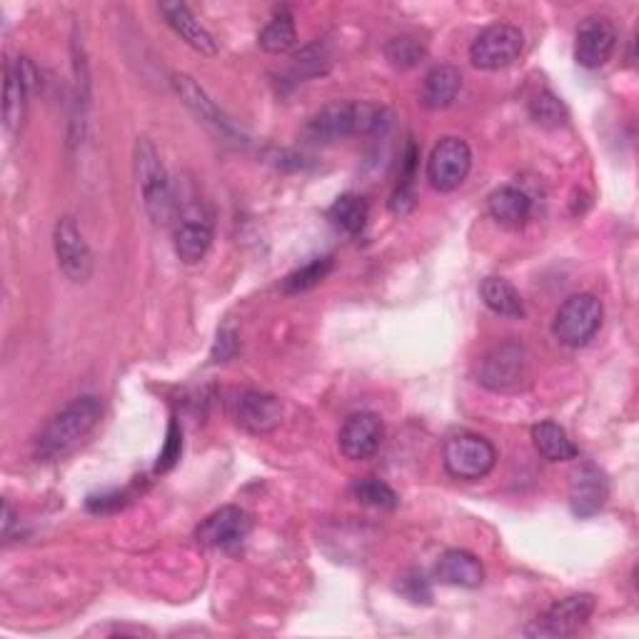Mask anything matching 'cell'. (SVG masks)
Here are the masks:
<instances>
[{"mask_svg":"<svg viewBox=\"0 0 639 639\" xmlns=\"http://www.w3.org/2000/svg\"><path fill=\"white\" fill-rule=\"evenodd\" d=\"M100 399L93 395L75 397L73 403L65 405L60 413L50 419L43 433L36 443V455L45 463H55L73 455L75 449L93 435V429L100 423Z\"/></svg>","mask_w":639,"mask_h":639,"instance_id":"1","label":"cell"},{"mask_svg":"<svg viewBox=\"0 0 639 639\" xmlns=\"http://www.w3.org/2000/svg\"><path fill=\"white\" fill-rule=\"evenodd\" d=\"M387 125V110L375 103H329L310 118L305 133L317 143H333L349 135H369Z\"/></svg>","mask_w":639,"mask_h":639,"instance_id":"2","label":"cell"},{"mask_svg":"<svg viewBox=\"0 0 639 639\" xmlns=\"http://www.w3.org/2000/svg\"><path fill=\"white\" fill-rule=\"evenodd\" d=\"M135 175L140 193H143L145 213L153 220V225H173L178 217V200L163 160H160V153L148 138H138L135 143Z\"/></svg>","mask_w":639,"mask_h":639,"instance_id":"3","label":"cell"},{"mask_svg":"<svg viewBox=\"0 0 639 639\" xmlns=\"http://www.w3.org/2000/svg\"><path fill=\"white\" fill-rule=\"evenodd\" d=\"M532 377V355L523 343H505L479 359L477 383L493 393H515Z\"/></svg>","mask_w":639,"mask_h":639,"instance_id":"4","label":"cell"},{"mask_svg":"<svg viewBox=\"0 0 639 639\" xmlns=\"http://www.w3.org/2000/svg\"><path fill=\"white\" fill-rule=\"evenodd\" d=\"M445 469L463 483H477L493 473L497 465V447L487 437L475 433L453 435L443 447Z\"/></svg>","mask_w":639,"mask_h":639,"instance_id":"5","label":"cell"},{"mask_svg":"<svg viewBox=\"0 0 639 639\" xmlns=\"http://www.w3.org/2000/svg\"><path fill=\"white\" fill-rule=\"evenodd\" d=\"M605 310L602 303L592 293H579L567 297L562 305H559L552 333L559 343L567 347H585L589 339L597 335L599 325H602Z\"/></svg>","mask_w":639,"mask_h":639,"instance_id":"6","label":"cell"},{"mask_svg":"<svg viewBox=\"0 0 639 639\" xmlns=\"http://www.w3.org/2000/svg\"><path fill=\"white\" fill-rule=\"evenodd\" d=\"M473 170V148L467 140L447 135L433 148L427 160V180L439 193H453Z\"/></svg>","mask_w":639,"mask_h":639,"instance_id":"7","label":"cell"},{"mask_svg":"<svg viewBox=\"0 0 639 639\" xmlns=\"http://www.w3.org/2000/svg\"><path fill=\"white\" fill-rule=\"evenodd\" d=\"M525 36L513 23H495L479 33L469 45V60L479 70H503L523 55Z\"/></svg>","mask_w":639,"mask_h":639,"instance_id":"8","label":"cell"},{"mask_svg":"<svg viewBox=\"0 0 639 639\" xmlns=\"http://www.w3.org/2000/svg\"><path fill=\"white\" fill-rule=\"evenodd\" d=\"M595 612V597L592 595H569L565 599L539 615L532 625L525 629L527 637L539 639H562L572 637L587 625V619Z\"/></svg>","mask_w":639,"mask_h":639,"instance_id":"9","label":"cell"},{"mask_svg":"<svg viewBox=\"0 0 639 639\" xmlns=\"http://www.w3.org/2000/svg\"><path fill=\"white\" fill-rule=\"evenodd\" d=\"M53 247L58 257V267L70 283H85L93 275V253L85 243L75 217H60L53 230Z\"/></svg>","mask_w":639,"mask_h":639,"instance_id":"10","label":"cell"},{"mask_svg":"<svg viewBox=\"0 0 639 639\" xmlns=\"http://www.w3.org/2000/svg\"><path fill=\"white\" fill-rule=\"evenodd\" d=\"M283 403L275 395L260 393V389H243L230 403V415L235 425L250 435H270L283 425Z\"/></svg>","mask_w":639,"mask_h":639,"instance_id":"11","label":"cell"},{"mask_svg":"<svg viewBox=\"0 0 639 639\" xmlns=\"http://www.w3.org/2000/svg\"><path fill=\"white\" fill-rule=\"evenodd\" d=\"M253 529V519L235 505H225L207 515L200 527L195 529V539L200 545L213 549H233L250 535Z\"/></svg>","mask_w":639,"mask_h":639,"instance_id":"12","label":"cell"},{"mask_svg":"<svg viewBox=\"0 0 639 639\" xmlns=\"http://www.w3.org/2000/svg\"><path fill=\"white\" fill-rule=\"evenodd\" d=\"M617 30L612 20L605 16H589L577 28L575 38V60L582 68H602L615 53Z\"/></svg>","mask_w":639,"mask_h":639,"instance_id":"13","label":"cell"},{"mask_svg":"<svg viewBox=\"0 0 639 639\" xmlns=\"http://www.w3.org/2000/svg\"><path fill=\"white\" fill-rule=\"evenodd\" d=\"M385 439V425L375 413H355L349 415L339 427L337 443L339 453L355 463L373 457Z\"/></svg>","mask_w":639,"mask_h":639,"instance_id":"14","label":"cell"},{"mask_svg":"<svg viewBox=\"0 0 639 639\" xmlns=\"http://www.w3.org/2000/svg\"><path fill=\"white\" fill-rule=\"evenodd\" d=\"M609 497V479L605 469L592 463L579 465L569 479V507L577 517H592L605 507Z\"/></svg>","mask_w":639,"mask_h":639,"instance_id":"15","label":"cell"},{"mask_svg":"<svg viewBox=\"0 0 639 639\" xmlns=\"http://www.w3.org/2000/svg\"><path fill=\"white\" fill-rule=\"evenodd\" d=\"M173 88H175V93L180 95V100L193 110V113L203 120L205 125H210L215 130V133L220 135H225V138H237V135H243L240 133V128L230 120L223 110L217 108V103L213 98H210L203 88H200L193 78L185 75V73H178L173 75Z\"/></svg>","mask_w":639,"mask_h":639,"instance_id":"16","label":"cell"},{"mask_svg":"<svg viewBox=\"0 0 639 639\" xmlns=\"http://www.w3.org/2000/svg\"><path fill=\"white\" fill-rule=\"evenodd\" d=\"M33 85V70L28 60H18L6 68V100H3V128L8 138H16L26 123L28 95Z\"/></svg>","mask_w":639,"mask_h":639,"instance_id":"17","label":"cell"},{"mask_svg":"<svg viewBox=\"0 0 639 639\" xmlns=\"http://www.w3.org/2000/svg\"><path fill=\"white\" fill-rule=\"evenodd\" d=\"M160 13H163L165 23L175 30L183 43L195 50L200 55H215L217 43L210 36V30L200 23V20L190 13V8L183 3H160Z\"/></svg>","mask_w":639,"mask_h":639,"instance_id":"18","label":"cell"},{"mask_svg":"<svg viewBox=\"0 0 639 639\" xmlns=\"http://www.w3.org/2000/svg\"><path fill=\"white\" fill-rule=\"evenodd\" d=\"M435 575L439 582L449 587L475 589L485 582L483 562H479L473 552H467V549H447V552L437 559Z\"/></svg>","mask_w":639,"mask_h":639,"instance_id":"19","label":"cell"},{"mask_svg":"<svg viewBox=\"0 0 639 639\" xmlns=\"http://www.w3.org/2000/svg\"><path fill=\"white\" fill-rule=\"evenodd\" d=\"M487 207L489 215H493L499 225L517 230L529 220V213H532V200L527 197L525 190H519L515 185H503L487 197Z\"/></svg>","mask_w":639,"mask_h":639,"instance_id":"20","label":"cell"},{"mask_svg":"<svg viewBox=\"0 0 639 639\" xmlns=\"http://www.w3.org/2000/svg\"><path fill=\"white\" fill-rule=\"evenodd\" d=\"M210 245H213V227L207 220L187 217L175 230V253L180 263L195 265L207 255Z\"/></svg>","mask_w":639,"mask_h":639,"instance_id":"21","label":"cell"},{"mask_svg":"<svg viewBox=\"0 0 639 639\" xmlns=\"http://www.w3.org/2000/svg\"><path fill=\"white\" fill-rule=\"evenodd\" d=\"M459 88H463L459 70L453 65H439L427 73L419 100L427 110H445L455 103Z\"/></svg>","mask_w":639,"mask_h":639,"instance_id":"22","label":"cell"},{"mask_svg":"<svg viewBox=\"0 0 639 639\" xmlns=\"http://www.w3.org/2000/svg\"><path fill=\"white\" fill-rule=\"evenodd\" d=\"M479 295H483V303L499 317L523 320L527 315L523 295L503 277H485L483 285H479Z\"/></svg>","mask_w":639,"mask_h":639,"instance_id":"23","label":"cell"},{"mask_svg":"<svg viewBox=\"0 0 639 639\" xmlns=\"http://www.w3.org/2000/svg\"><path fill=\"white\" fill-rule=\"evenodd\" d=\"M532 443L537 453L549 463H567V459H575L579 455L565 427H559L552 419H545V423L532 427Z\"/></svg>","mask_w":639,"mask_h":639,"instance_id":"24","label":"cell"},{"mask_svg":"<svg viewBox=\"0 0 639 639\" xmlns=\"http://www.w3.org/2000/svg\"><path fill=\"white\" fill-rule=\"evenodd\" d=\"M327 217H329V223H333L337 230H343V233L359 235L367 225L369 205L363 195L345 193V195H339L333 205H329Z\"/></svg>","mask_w":639,"mask_h":639,"instance_id":"25","label":"cell"},{"mask_svg":"<svg viewBox=\"0 0 639 639\" xmlns=\"http://www.w3.org/2000/svg\"><path fill=\"white\" fill-rule=\"evenodd\" d=\"M295 40H297L295 20L293 16H290V10L283 8V10H277L273 20H270L263 30H260L257 45L263 48L265 53L280 55V53H287V50L295 45Z\"/></svg>","mask_w":639,"mask_h":639,"instance_id":"26","label":"cell"},{"mask_svg":"<svg viewBox=\"0 0 639 639\" xmlns=\"http://www.w3.org/2000/svg\"><path fill=\"white\" fill-rule=\"evenodd\" d=\"M335 265L333 255H323V257H313L310 263L303 267H297L283 280V293L285 295H300L313 290L315 285L323 283V280L329 275V270Z\"/></svg>","mask_w":639,"mask_h":639,"instance_id":"27","label":"cell"},{"mask_svg":"<svg viewBox=\"0 0 639 639\" xmlns=\"http://www.w3.org/2000/svg\"><path fill=\"white\" fill-rule=\"evenodd\" d=\"M385 58L393 68L409 70L423 63L427 58V48L423 45V40H417L413 36H397L389 38L385 43Z\"/></svg>","mask_w":639,"mask_h":639,"instance_id":"28","label":"cell"},{"mask_svg":"<svg viewBox=\"0 0 639 639\" xmlns=\"http://www.w3.org/2000/svg\"><path fill=\"white\" fill-rule=\"evenodd\" d=\"M349 493L359 505L375 507V509H395L399 505V497L393 487L377 477H365L349 487Z\"/></svg>","mask_w":639,"mask_h":639,"instance_id":"29","label":"cell"},{"mask_svg":"<svg viewBox=\"0 0 639 639\" xmlns=\"http://www.w3.org/2000/svg\"><path fill=\"white\" fill-rule=\"evenodd\" d=\"M529 115L542 128H562L569 118L565 103L552 90H539L537 95H532V100H529Z\"/></svg>","mask_w":639,"mask_h":639,"instance_id":"30","label":"cell"},{"mask_svg":"<svg viewBox=\"0 0 639 639\" xmlns=\"http://www.w3.org/2000/svg\"><path fill=\"white\" fill-rule=\"evenodd\" d=\"M329 65H333V55H329V50L325 48V43H320V40L305 45L300 53L293 55V73L297 80L325 75Z\"/></svg>","mask_w":639,"mask_h":639,"instance_id":"31","label":"cell"},{"mask_svg":"<svg viewBox=\"0 0 639 639\" xmlns=\"http://www.w3.org/2000/svg\"><path fill=\"white\" fill-rule=\"evenodd\" d=\"M180 455H183V433H180V425L175 423V419H170L165 445L163 449H160L158 463H155V473H170V469L180 463Z\"/></svg>","mask_w":639,"mask_h":639,"instance_id":"32","label":"cell"},{"mask_svg":"<svg viewBox=\"0 0 639 639\" xmlns=\"http://www.w3.org/2000/svg\"><path fill=\"white\" fill-rule=\"evenodd\" d=\"M397 589L415 605H429V599H433V587H429L427 577L419 572H407L399 577Z\"/></svg>","mask_w":639,"mask_h":639,"instance_id":"33","label":"cell"},{"mask_svg":"<svg viewBox=\"0 0 639 639\" xmlns=\"http://www.w3.org/2000/svg\"><path fill=\"white\" fill-rule=\"evenodd\" d=\"M240 349V339H237V329L233 325H223L217 329V337H215V345H213V363H227V359H233Z\"/></svg>","mask_w":639,"mask_h":639,"instance_id":"34","label":"cell"},{"mask_svg":"<svg viewBox=\"0 0 639 639\" xmlns=\"http://www.w3.org/2000/svg\"><path fill=\"white\" fill-rule=\"evenodd\" d=\"M415 200H417V195H415V187H413V185H407V183H399V185L395 187L393 197H389V210H393L395 215L405 217V215L413 213V207H415Z\"/></svg>","mask_w":639,"mask_h":639,"instance_id":"35","label":"cell"},{"mask_svg":"<svg viewBox=\"0 0 639 639\" xmlns=\"http://www.w3.org/2000/svg\"><path fill=\"white\" fill-rule=\"evenodd\" d=\"M125 505L123 493H108V495H95L88 497V509L90 513H110V509H118Z\"/></svg>","mask_w":639,"mask_h":639,"instance_id":"36","label":"cell"},{"mask_svg":"<svg viewBox=\"0 0 639 639\" xmlns=\"http://www.w3.org/2000/svg\"><path fill=\"white\" fill-rule=\"evenodd\" d=\"M16 525V513H13V507H10V503L6 499L3 503V537L10 535V527Z\"/></svg>","mask_w":639,"mask_h":639,"instance_id":"37","label":"cell"}]
</instances>
